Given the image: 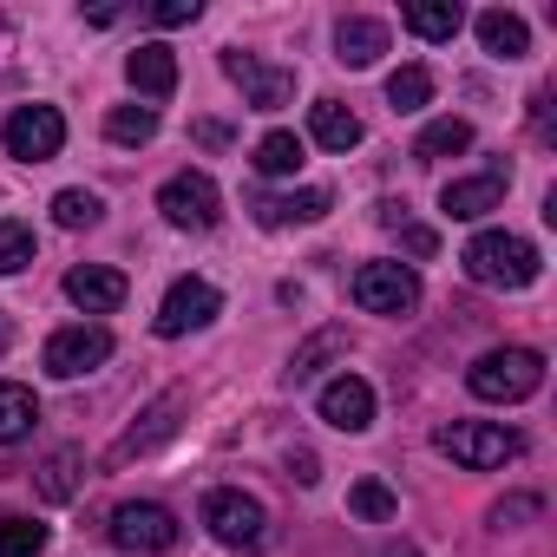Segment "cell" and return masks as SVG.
<instances>
[{"label": "cell", "mask_w": 557, "mask_h": 557, "mask_svg": "<svg viewBox=\"0 0 557 557\" xmlns=\"http://www.w3.org/2000/svg\"><path fill=\"white\" fill-rule=\"evenodd\" d=\"M381 557H413V550H407V544H400V550H381Z\"/></svg>", "instance_id": "cell-38"}, {"label": "cell", "mask_w": 557, "mask_h": 557, "mask_svg": "<svg viewBox=\"0 0 557 557\" xmlns=\"http://www.w3.org/2000/svg\"><path fill=\"white\" fill-rule=\"evenodd\" d=\"M479 47H485L492 60H524V53H531V27H524L518 14H505V8H485V14H479Z\"/></svg>", "instance_id": "cell-20"}, {"label": "cell", "mask_w": 557, "mask_h": 557, "mask_svg": "<svg viewBox=\"0 0 557 557\" xmlns=\"http://www.w3.org/2000/svg\"><path fill=\"white\" fill-rule=\"evenodd\" d=\"M335 348H342V335H315V342H309V348L289 361V387H302V381L315 374V361H322V355H335Z\"/></svg>", "instance_id": "cell-33"}, {"label": "cell", "mask_w": 557, "mask_h": 557, "mask_svg": "<svg viewBox=\"0 0 557 557\" xmlns=\"http://www.w3.org/2000/svg\"><path fill=\"white\" fill-rule=\"evenodd\" d=\"M73 492H79V453H73V446H60V453L40 466V498H47V505H66Z\"/></svg>", "instance_id": "cell-26"}, {"label": "cell", "mask_w": 557, "mask_h": 557, "mask_svg": "<svg viewBox=\"0 0 557 557\" xmlns=\"http://www.w3.org/2000/svg\"><path fill=\"white\" fill-rule=\"evenodd\" d=\"M329 190L322 184H309V190H289V197H249V210H256V223L262 230H289V223H315V216H329Z\"/></svg>", "instance_id": "cell-15"}, {"label": "cell", "mask_w": 557, "mask_h": 557, "mask_svg": "<svg viewBox=\"0 0 557 557\" xmlns=\"http://www.w3.org/2000/svg\"><path fill=\"white\" fill-rule=\"evenodd\" d=\"M34 426H40V400H34V387L0 381V446L34 440Z\"/></svg>", "instance_id": "cell-21"}, {"label": "cell", "mask_w": 557, "mask_h": 557, "mask_svg": "<svg viewBox=\"0 0 557 557\" xmlns=\"http://www.w3.org/2000/svg\"><path fill=\"white\" fill-rule=\"evenodd\" d=\"M387 106H394V112H420V106H433V73H426V66H400V73L387 79Z\"/></svg>", "instance_id": "cell-27"}, {"label": "cell", "mask_w": 557, "mask_h": 557, "mask_svg": "<svg viewBox=\"0 0 557 557\" xmlns=\"http://www.w3.org/2000/svg\"><path fill=\"white\" fill-rule=\"evenodd\" d=\"M203 8H197V0H158V8H151V21L158 27H184V21H197Z\"/></svg>", "instance_id": "cell-34"}, {"label": "cell", "mask_w": 557, "mask_h": 557, "mask_svg": "<svg viewBox=\"0 0 557 557\" xmlns=\"http://www.w3.org/2000/svg\"><path fill=\"white\" fill-rule=\"evenodd\" d=\"M466 387L479 400H492V407H518V400H531L544 387V355L537 348H492V355H479L466 368Z\"/></svg>", "instance_id": "cell-2"}, {"label": "cell", "mask_w": 557, "mask_h": 557, "mask_svg": "<svg viewBox=\"0 0 557 557\" xmlns=\"http://www.w3.org/2000/svg\"><path fill=\"white\" fill-rule=\"evenodd\" d=\"M158 210H164V223H177V230H216V216H223V190H216L210 171H177V177H164Z\"/></svg>", "instance_id": "cell-5"}, {"label": "cell", "mask_w": 557, "mask_h": 557, "mask_svg": "<svg viewBox=\"0 0 557 557\" xmlns=\"http://www.w3.org/2000/svg\"><path fill=\"white\" fill-rule=\"evenodd\" d=\"M106 138L112 145H151L158 138V106H112L106 112Z\"/></svg>", "instance_id": "cell-25"}, {"label": "cell", "mask_w": 557, "mask_h": 557, "mask_svg": "<svg viewBox=\"0 0 557 557\" xmlns=\"http://www.w3.org/2000/svg\"><path fill=\"white\" fill-rule=\"evenodd\" d=\"M459 151H472V125H466V119H433V125L413 138V158H420V164H440V158H459Z\"/></svg>", "instance_id": "cell-22"}, {"label": "cell", "mask_w": 557, "mask_h": 557, "mask_svg": "<svg viewBox=\"0 0 557 557\" xmlns=\"http://www.w3.org/2000/svg\"><path fill=\"white\" fill-rule=\"evenodd\" d=\"M459 269L472 275L479 289H531L537 283V249L524 243V236H511V230H479L466 249H459Z\"/></svg>", "instance_id": "cell-1"}, {"label": "cell", "mask_w": 557, "mask_h": 557, "mask_svg": "<svg viewBox=\"0 0 557 557\" xmlns=\"http://www.w3.org/2000/svg\"><path fill=\"white\" fill-rule=\"evenodd\" d=\"M177 413H184V394L171 387V394H158L145 413H138V426L112 446V466H132V459H145V453H158L171 433H177Z\"/></svg>", "instance_id": "cell-14"}, {"label": "cell", "mask_w": 557, "mask_h": 557, "mask_svg": "<svg viewBox=\"0 0 557 557\" xmlns=\"http://www.w3.org/2000/svg\"><path fill=\"white\" fill-rule=\"evenodd\" d=\"M381 53H387V27H381V21L348 14V21L335 27V60H342V66H355V73H361V66H374Z\"/></svg>", "instance_id": "cell-17"}, {"label": "cell", "mask_w": 557, "mask_h": 557, "mask_svg": "<svg viewBox=\"0 0 557 557\" xmlns=\"http://www.w3.org/2000/svg\"><path fill=\"white\" fill-rule=\"evenodd\" d=\"M125 79H132L145 99H171V92H177V53L151 40V47H138V53L125 60Z\"/></svg>", "instance_id": "cell-18"}, {"label": "cell", "mask_w": 557, "mask_h": 557, "mask_svg": "<svg viewBox=\"0 0 557 557\" xmlns=\"http://www.w3.org/2000/svg\"><path fill=\"white\" fill-rule=\"evenodd\" d=\"M381 223H387V230H400L407 256H433V249H440V236H433L426 223H407V203H381Z\"/></svg>", "instance_id": "cell-32"}, {"label": "cell", "mask_w": 557, "mask_h": 557, "mask_svg": "<svg viewBox=\"0 0 557 557\" xmlns=\"http://www.w3.org/2000/svg\"><path fill=\"white\" fill-rule=\"evenodd\" d=\"M66 302H79L86 315H112V309L125 302V275H119V269L86 262V269H73V275H66Z\"/></svg>", "instance_id": "cell-16"}, {"label": "cell", "mask_w": 557, "mask_h": 557, "mask_svg": "<svg viewBox=\"0 0 557 557\" xmlns=\"http://www.w3.org/2000/svg\"><path fill=\"white\" fill-rule=\"evenodd\" d=\"M524 518H537V498H524V492L505 498V505H492V524H498V531H505V524H524Z\"/></svg>", "instance_id": "cell-35"}, {"label": "cell", "mask_w": 557, "mask_h": 557, "mask_svg": "<svg viewBox=\"0 0 557 557\" xmlns=\"http://www.w3.org/2000/svg\"><path fill=\"white\" fill-rule=\"evenodd\" d=\"M407 27L420 40H453L466 27V14H459V0H407Z\"/></svg>", "instance_id": "cell-23"}, {"label": "cell", "mask_w": 557, "mask_h": 557, "mask_svg": "<svg viewBox=\"0 0 557 557\" xmlns=\"http://www.w3.org/2000/svg\"><path fill=\"white\" fill-rule=\"evenodd\" d=\"M348 511H355V518H368V524H387L400 505H394V492H387L381 479H361V485L348 492Z\"/></svg>", "instance_id": "cell-30"}, {"label": "cell", "mask_w": 557, "mask_h": 557, "mask_svg": "<svg viewBox=\"0 0 557 557\" xmlns=\"http://www.w3.org/2000/svg\"><path fill=\"white\" fill-rule=\"evenodd\" d=\"M216 315H223V296L203 283V275H184V283H171V289H164V302H158L151 329H158L164 342H177V335H197V329H210Z\"/></svg>", "instance_id": "cell-8"}, {"label": "cell", "mask_w": 557, "mask_h": 557, "mask_svg": "<svg viewBox=\"0 0 557 557\" xmlns=\"http://www.w3.org/2000/svg\"><path fill=\"white\" fill-rule=\"evenodd\" d=\"M0 348H8V315H0Z\"/></svg>", "instance_id": "cell-39"}, {"label": "cell", "mask_w": 557, "mask_h": 557, "mask_svg": "<svg viewBox=\"0 0 557 557\" xmlns=\"http://www.w3.org/2000/svg\"><path fill=\"white\" fill-rule=\"evenodd\" d=\"M505 190H511V171L492 164V171H479V177H453V184L440 190V210H446L453 223H479L485 210L505 203Z\"/></svg>", "instance_id": "cell-12"}, {"label": "cell", "mask_w": 557, "mask_h": 557, "mask_svg": "<svg viewBox=\"0 0 557 557\" xmlns=\"http://www.w3.org/2000/svg\"><path fill=\"white\" fill-rule=\"evenodd\" d=\"M355 302L368 315H407V309H420V275H413V262H361L355 269Z\"/></svg>", "instance_id": "cell-7"}, {"label": "cell", "mask_w": 557, "mask_h": 557, "mask_svg": "<svg viewBox=\"0 0 557 557\" xmlns=\"http://www.w3.org/2000/svg\"><path fill=\"white\" fill-rule=\"evenodd\" d=\"M27 262H34V230L8 216V223H0V275H21Z\"/></svg>", "instance_id": "cell-31"}, {"label": "cell", "mask_w": 557, "mask_h": 557, "mask_svg": "<svg viewBox=\"0 0 557 557\" xmlns=\"http://www.w3.org/2000/svg\"><path fill=\"white\" fill-rule=\"evenodd\" d=\"M99 216H106V203H99L92 190H60V197H53V223H60V230H92Z\"/></svg>", "instance_id": "cell-29"}, {"label": "cell", "mask_w": 557, "mask_h": 557, "mask_svg": "<svg viewBox=\"0 0 557 557\" xmlns=\"http://www.w3.org/2000/svg\"><path fill=\"white\" fill-rule=\"evenodd\" d=\"M203 524H210V537L230 544V550H256V544L269 537L262 498H249V492H236V485H216V492L203 498Z\"/></svg>", "instance_id": "cell-4"}, {"label": "cell", "mask_w": 557, "mask_h": 557, "mask_svg": "<svg viewBox=\"0 0 557 557\" xmlns=\"http://www.w3.org/2000/svg\"><path fill=\"white\" fill-rule=\"evenodd\" d=\"M197 138H203V145H230V132H223L216 119H203V125H197Z\"/></svg>", "instance_id": "cell-37"}, {"label": "cell", "mask_w": 557, "mask_h": 557, "mask_svg": "<svg viewBox=\"0 0 557 557\" xmlns=\"http://www.w3.org/2000/svg\"><path fill=\"white\" fill-rule=\"evenodd\" d=\"M433 446H440L453 466H466V472H492V466H511L524 440H518L511 426H498V420H453V426L433 433Z\"/></svg>", "instance_id": "cell-3"}, {"label": "cell", "mask_w": 557, "mask_h": 557, "mask_svg": "<svg viewBox=\"0 0 557 557\" xmlns=\"http://www.w3.org/2000/svg\"><path fill=\"white\" fill-rule=\"evenodd\" d=\"M0 138H8V158L47 164V158H60V145H66V119H60V106H14L8 125H0Z\"/></svg>", "instance_id": "cell-9"}, {"label": "cell", "mask_w": 557, "mask_h": 557, "mask_svg": "<svg viewBox=\"0 0 557 557\" xmlns=\"http://www.w3.org/2000/svg\"><path fill=\"white\" fill-rule=\"evenodd\" d=\"M106 531H112V544H119V550H132V557H158V550H171V544H177V518H171L164 505H151V498L119 505Z\"/></svg>", "instance_id": "cell-10"}, {"label": "cell", "mask_w": 557, "mask_h": 557, "mask_svg": "<svg viewBox=\"0 0 557 557\" xmlns=\"http://www.w3.org/2000/svg\"><path fill=\"white\" fill-rule=\"evenodd\" d=\"M106 361H112V329H99V322H73V329L47 335V355H40V368L53 381H79V374H92Z\"/></svg>", "instance_id": "cell-6"}, {"label": "cell", "mask_w": 557, "mask_h": 557, "mask_svg": "<svg viewBox=\"0 0 557 557\" xmlns=\"http://www.w3.org/2000/svg\"><path fill=\"white\" fill-rule=\"evenodd\" d=\"M40 550H47L40 518H0V557H40Z\"/></svg>", "instance_id": "cell-28"}, {"label": "cell", "mask_w": 557, "mask_h": 557, "mask_svg": "<svg viewBox=\"0 0 557 557\" xmlns=\"http://www.w3.org/2000/svg\"><path fill=\"white\" fill-rule=\"evenodd\" d=\"M262 177H296L302 171V138L296 132H269V138H256V158H249Z\"/></svg>", "instance_id": "cell-24"}, {"label": "cell", "mask_w": 557, "mask_h": 557, "mask_svg": "<svg viewBox=\"0 0 557 557\" xmlns=\"http://www.w3.org/2000/svg\"><path fill=\"white\" fill-rule=\"evenodd\" d=\"M289 479H296V485H315L322 472H315V459H309V453H289Z\"/></svg>", "instance_id": "cell-36"}, {"label": "cell", "mask_w": 557, "mask_h": 557, "mask_svg": "<svg viewBox=\"0 0 557 557\" xmlns=\"http://www.w3.org/2000/svg\"><path fill=\"white\" fill-rule=\"evenodd\" d=\"M309 138H315L322 151H355V145H361V119H355L342 99H315V106H309Z\"/></svg>", "instance_id": "cell-19"}, {"label": "cell", "mask_w": 557, "mask_h": 557, "mask_svg": "<svg viewBox=\"0 0 557 557\" xmlns=\"http://www.w3.org/2000/svg\"><path fill=\"white\" fill-rule=\"evenodd\" d=\"M315 413L335 426V433H368L374 426V387L361 374H335L322 394H315Z\"/></svg>", "instance_id": "cell-13"}, {"label": "cell", "mask_w": 557, "mask_h": 557, "mask_svg": "<svg viewBox=\"0 0 557 557\" xmlns=\"http://www.w3.org/2000/svg\"><path fill=\"white\" fill-rule=\"evenodd\" d=\"M223 73L243 86V99H249L256 112H283V106L296 99V73H289V66H262L256 53H223Z\"/></svg>", "instance_id": "cell-11"}]
</instances>
